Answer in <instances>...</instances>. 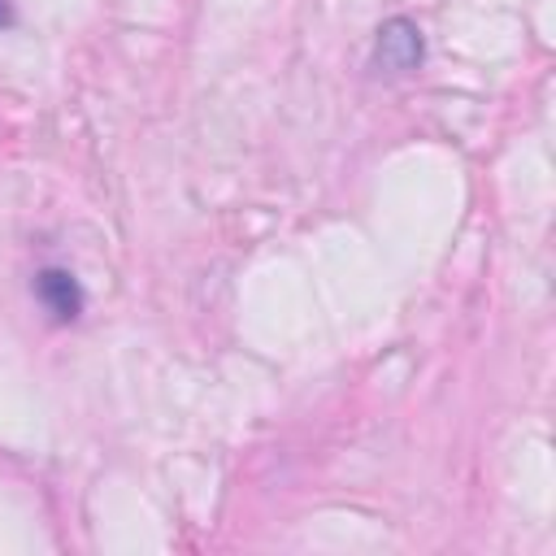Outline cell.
<instances>
[{
    "instance_id": "obj_1",
    "label": "cell",
    "mask_w": 556,
    "mask_h": 556,
    "mask_svg": "<svg viewBox=\"0 0 556 556\" xmlns=\"http://www.w3.org/2000/svg\"><path fill=\"white\" fill-rule=\"evenodd\" d=\"M426 61V39L417 30V22L408 17H387L374 35V56L369 65L378 74H413Z\"/></svg>"
},
{
    "instance_id": "obj_2",
    "label": "cell",
    "mask_w": 556,
    "mask_h": 556,
    "mask_svg": "<svg viewBox=\"0 0 556 556\" xmlns=\"http://www.w3.org/2000/svg\"><path fill=\"white\" fill-rule=\"evenodd\" d=\"M30 291H35V300L43 304V313H48L52 321H61V326L78 321V313H83V304H87L78 278H74L70 269H61V265H43V269L35 274V282H30Z\"/></svg>"
},
{
    "instance_id": "obj_3",
    "label": "cell",
    "mask_w": 556,
    "mask_h": 556,
    "mask_svg": "<svg viewBox=\"0 0 556 556\" xmlns=\"http://www.w3.org/2000/svg\"><path fill=\"white\" fill-rule=\"evenodd\" d=\"M13 22H17V13H13V4H9V0H0V30H9Z\"/></svg>"
}]
</instances>
